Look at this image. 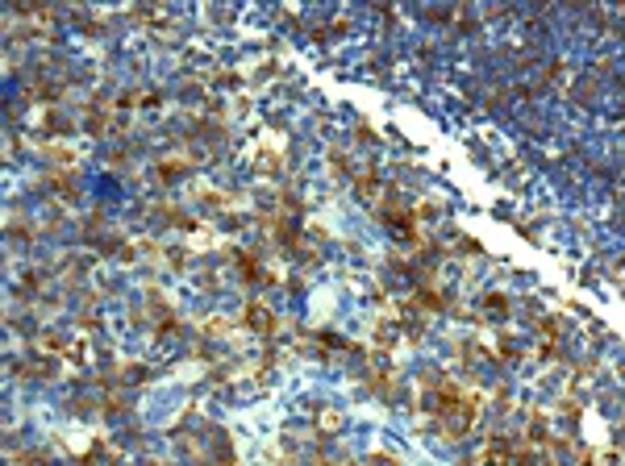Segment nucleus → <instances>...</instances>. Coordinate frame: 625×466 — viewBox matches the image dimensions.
I'll list each match as a JSON object with an SVG mask.
<instances>
[{
	"instance_id": "nucleus-1",
	"label": "nucleus",
	"mask_w": 625,
	"mask_h": 466,
	"mask_svg": "<svg viewBox=\"0 0 625 466\" xmlns=\"http://www.w3.org/2000/svg\"><path fill=\"white\" fill-rule=\"evenodd\" d=\"M492 466H521V463H517L513 454H496V458H492Z\"/></svg>"
}]
</instances>
